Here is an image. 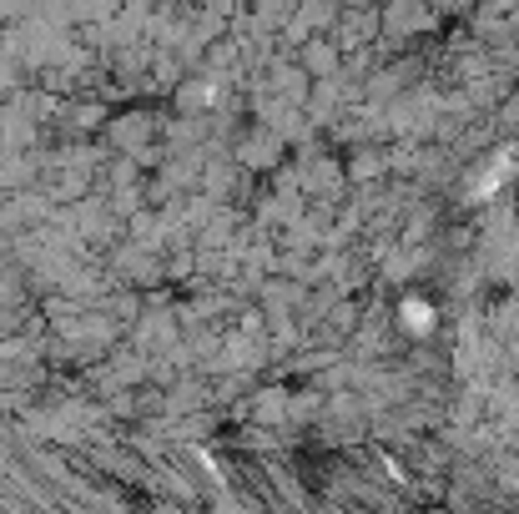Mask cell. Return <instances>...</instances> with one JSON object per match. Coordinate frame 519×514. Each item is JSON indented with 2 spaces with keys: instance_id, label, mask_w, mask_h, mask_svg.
<instances>
[{
  "instance_id": "cell-1",
  "label": "cell",
  "mask_w": 519,
  "mask_h": 514,
  "mask_svg": "<svg viewBox=\"0 0 519 514\" xmlns=\"http://www.w3.org/2000/svg\"><path fill=\"white\" fill-rule=\"evenodd\" d=\"M403 313H409V328H434V308H424V303H409V308H403Z\"/></svg>"
}]
</instances>
